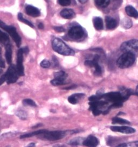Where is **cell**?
Here are the masks:
<instances>
[{
  "mask_svg": "<svg viewBox=\"0 0 138 147\" xmlns=\"http://www.w3.org/2000/svg\"><path fill=\"white\" fill-rule=\"evenodd\" d=\"M26 13L30 16L33 18L39 17L41 15L40 11L39 9L32 5H28L26 7Z\"/></svg>",
  "mask_w": 138,
  "mask_h": 147,
  "instance_id": "cell-13",
  "label": "cell"
},
{
  "mask_svg": "<svg viewBox=\"0 0 138 147\" xmlns=\"http://www.w3.org/2000/svg\"><path fill=\"white\" fill-rule=\"evenodd\" d=\"M5 66V62L3 59L2 58V57L0 56V67L1 68H4Z\"/></svg>",
  "mask_w": 138,
  "mask_h": 147,
  "instance_id": "cell-35",
  "label": "cell"
},
{
  "mask_svg": "<svg viewBox=\"0 0 138 147\" xmlns=\"http://www.w3.org/2000/svg\"><path fill=\"white\" fill-rule=\"evenodd\" d=\"M85 32L81 26H72L68 32V36L71 39L79 40L84 36Z\"/></svg>",
  "mask_w": 138,
  "mask_h": 147,
  "instance_id": "cell-7",
  "label": "cell"
},
{
  "mask_svg": "<svg viewBox=\"0 0 138 147\" xmlns=\"http://www.w3.org/2000/svg\"><path fill=\"white\" fill-rule=\"evenodd\" d=\"M39 29H43V28H44V25H43L42 23H39Z\"/></svg>",
  "mask_w": 138,
  "mask_h": 147,
  "instance_id": "cell-39",
  "label": "cell"
},
{
  "mask_svg": "<svg viewBox=\"0 0 138 147\" xmlns=\"http://www.w3.org/2000/svg\"><path fill=\"white\" fill-rule=\"evenodd\" d=\"M99 57L98 56H95L92 61H85V65L91 67L95 68V74L97 76H100L102 74V69L100 65L98 64V59Z\"/></svg>",
  "mask_w": 138,
  "mask_h": 147,
  "instance_id": "cell-9",
  "label": "cell"
},
{
  "mask_svg": "<svg viewBox=\"0 0 138 147\" xmlns=\"http://www.w3.org/2000/svg\"><path fill=\"white\" fill-rule=\"evenodd\" d=\"M112 121L113 123H118V124H121V125H129L130 124V122L127 120H124L123 119L119 118V117H114L112 119Z\"/></svg>",
  "mask_w": 138,
  "mask_h": 147,
  "instance_id": "cell-24",
  "label": "cell"
},
{
  "mask_svg": "<svg viewBox=\"0 0 138 147\" xmlns=\"http://www.w3.org/2000/svg\"><path fill=\"white\" fill-rule=\"evenodd\" d=\"M71 0H58V3L62 6H68L70 5Z\"/></svg>",
  "mask_w": 138,
  "mask_h": 147,
  "instance_id": "cell-32",
  "label": "cell"
},
{
  "mask_svg": "<svg viewBox=\"0 0 138 147\" xmlns=\"http://www.w3.org/2000/svg\"><path fill=\"white\" fill-rule=\"evenodd\" d=\"M136 93H137V94L138 95V85L137 87V89H136Z\"/></svg>",
  "mask_w": 138,
  "mask_h": 147,
  "instance_id": "cell-42",
  "label": "cell"
},
{
  "mask_svg": "<svg viewBox=\"0 0 138 147\" xmlns=\"http://www.w3.org/2000/svg\"><path fill=\"white\" fill-rule=\"evenodd\" d=\"M65 80H61L59 79H56L55 78L54 79L52 80L51 81V84L53 86H60V85H62L65 84Z\"/></svg>",
  "mask_w": 138,
  "mask_h": 147,
  "instance_id": "cell-28",
  "label": "cell"
},
{
  "mask_svg": "<svg viewBox=\"0 0 138 147\" xmlns=\"http://www.w3.org/2000/svg\"><path fill=\"white\" fill-rule=\"evenodd\" d=\"M83 138H73L69 142V144L70 145L72 146H77L81 144L82 143H83Z\"/></svg>",
  "mask_w": 138,
  "mask_h": 147,
  "instance_id": "cell-25",
  "label": "cell"
},
{
  "mask_svg": "<svg viewBox=\"0 0 138 147\" xmlns=\"http://www.w3.org/2000/svg\"><path fill=\"white\" fill-rule=\"evenodd\" d=\"M46 130H39L34 131L32 133H28V134H24V135H21L20 138H30V137L36 136V135H39L43 134L44 132L46 131Z\"/></svg>",
  "mask_w": 138,
  "mask_h": 147,
  "instance_id": "cell-20",
  "label": "cell"
},
{
  "mask_svg": "<svg viewBox=\"0 0 138 147\" xmlns=\"http://www.w3.org/2000/svg\"><path fill=\"white\" fill-rule=\"evenodd\" d=\"M53 147H66L64 145H60V144H57L55 146H53Z\"/></svg>",
  "mask_w": 138,
  "mask_h": 147,
  "instance_id": "cell-41",
  "label": "cell"
},
{
  "mask_svg": "<svg viewBox=\"0 0 138 147\" xmlns=\"http://www.w3.org/2000/svg\"><path fill=\"white\" fill-rule=\"evenodd\" d=\"M81 3H85L88 0H78Z\"/></svg>",
  "mask_w": 138,
  "mask_h": 147,
  "instance_id": "cell-40",
  "label": "cell"
},
{
  "mask_svg": "<svg viewBox=\"0 0 138 147\" xmlns=\"http://www.w3.org/2000/svg\"><path fill=\"white\" fill-rule=\"evenodd\" d=\"M66 134V131H51L46 130L43 134H41L43 138L50 141H56L63 138Z\"/></svg>",
  "mask_w": 138,
  "mask_h": 147,
  "instance_id": "cell-6",
  "label": "cell"
},
{
  "mask_svg": "<svg viewBox=\"0 0 138 147\" xmlns=\"http://www.w3.org/2000/svg\"><path fill=\"white\" fill-rule=\"evenodd\" d=\"M35 147V144L34 143H31L30 144H29L26 147Z\"/></svg>",
  "mask_w": 138,
  "mask_h": 147,
  "instance_id": "cell-38",
  "label": "cell"
},
{
  "mask_svg": "<svg viewBox=\"0 0 138 147\" xmlns=\"http://www.w3.org/2000/svg\"><path fill=\"white\" fill-rule=\"evenodd\" d=\"M101 98L110 104L111 108L120 107L122 106L123 102L127 100L120 92H110L102 94Z\"/></svg>",
  "mask_w": 138,
  "mask_h": 147,
  "instance_id": "cell-1",
  "label": "cell"
},
{
  "mask_svg": "<svg viewBox=\"0 0 138 147\" xmlns=\"http://www.w3.org/2000/svg\"><path fill=\"white\" fill-rule=\"evenodd\" d=\"M120 50L124 52H130L133 53L138 52V40L132 39L125 42L120 46Z\"/></svg>",
  "mask_w": 138,
  "mask_h": 147,
  "instance_id": "cell-5",
  "label": "cell"
},
{
  "mask_svg": "<svg viewBox=\"0 0 138 147\" xmlns=\"http://www.w3.org/2000/svg\"><path fill=\"white\" fill-rule=\"evenodd\" d=\"M22 50H23V52L25 54H27L28 52H29V49L28 47H24V48H22Z\"/></svg>",
  "mask_w": 138,
  "mask_h": 147,
  "instance_id": "cell-36",
  "label": "cell"
},
{
  "mask_svg": "<svg viewBox=\"0 0 138 147\" xmlns=\"http://www.w3.org/2000/svg\"><path fill=\"white\" fill-rule=\"evenodd\" d=\"M135 61V57L133 53L125 52L117 60L116 64L121 69L129 67L133 64Z\"/></svg>",
  "mask_w": 138,
  "mask_h": 147,
  "instance_id": "cell-3",
  "label": "cell"
},
{
  "mask_svg": "<svg viewBox=\"0 0 138 147\" xmlns=\"http://www.w3.org/2000/svg\"><path fill=\"white\" fill-rule=\"evenodd\" d=\"M111 130L114 132H119L124 134H132L135 132V130L133 128L127 126H112Z\"/></svg>",
  "mask_w": 138,
  "mask_h": 147,
  "instance_id": "cell-11",
  "label": "cell"
},
{
  "mask_svg": "<svg viewBox=\"0 0 138 147\" xmlns=\"http://www.w3.org/2000/svg\"><path fill=\"white\" fill-rule=\"evenodd\" d=\"M16 114L17 117L22 120H26L27 119L28 115L27 113L24 111H23L22 109H18L16 112Z\"/></svg>",
  "mask_w": 138,
  "mask_h": 147,
  "instance_id": "cell-27",
  "label": "cell"
},
{
  "mask_svg": "<svg viewBox=\"0 0 138 147\" xmlns=\"http://www.w3.org/2000/svg\"><path fill=\"white\" fill-rule=\"evenodd\" d=\"M125 11L126 12V13L129 16L135 18H138V11L132 6L131 5L127 6L125 8Z\"/></svg>",
  "mask_w": 138,
  "mask_h": 147,
  "instance_id": "cell-18",
  "label": "cell"
},
{
  "mask_svg": "<svg viewBox=\"0 0 138 147\" xmlns=\"http://www.w3.org/2000/svg\"><path fill=\"white\" fill-rule=\"evenodd\" d=\"M1 48H0V54H1Z\"/></svg>",
  "mask_w": 138,
  "mask_h": 147,
  "instance_id": "cell-43",
  "label": "cell"
},
{
  "mask_svg": "<svg viewBox=\"0 0 138 147\" xmlns=\"http://www.w3.org/2000/svg\"><path fill=\"white\" fill-rule=\"evenodd\" d=\"M93 26L95 29L97 30H101L103 29V22L101 18L95 17L93 20Z\"/></svg>",
  "mask_w": 138,
  "mask_h": 147,
  "instance_id": "cell-19",
  "label": "cell"
},
{
  "mask_svg": "<svg viewBox=\"0 0 138 147\" xmlns=\"http://www.w3.org/2000/svg\"><path fill=\"white\" fill-rule=\"evenodd\" d=\"M117 147H138V141L129 143H122L119 145Z\"/></svg>",
  "mask_w": 138,
  "mask_h": 147,
  "instance_id": "cell-29",
  "label": "cell"
},
{
  "mask_svg": "<svg viewBox=\"0 0 138 147\" xmlns=\"http://www.w3.org/2000/svg\"><path fill=\"white\" fill-rule=\"evenodd\" d=\"M0 28L6 31L11 36L14 42L16 43L17 47H20L21 44V38L17 33L16 28L12 26H8L6 25L4 22L0 21Z\"/></svg>",
  "mask_w": 138,
  "mask_h": 147,
  "instance_id": "cell-4",
  "label": "cell"
},
{
  "mask_svg": "<svg viewBox=\"0 0 138 147\" xmlns=\"http://www.w3.org/2000/svg\"><path fill=\"white\" fill-rule=\"evenodd\" d=\"M105 22L106 26L108 29H115L117 26L116 20L113 18H111L110 16H106L105 18Z\"/></svg>",
  "mask_w": 138,
  "mask_h": 147,
  "instance_id": "cell-15",
  "label": "cell"
},
{
  "mask_svg": "<svg viewBox=\"0 0 138 147\" xmlns=\"http://www.w3.org/2000/svg\"><path fill=\"white\" fill-rule=\"evenodd\" d=\"M85 96V94L83 93H76L73 95L70 96L68 98V101L70 104L75 105L77 104L79 100L82 99L83 97Z\"/></svg>",
  "mask_w": 138,
  "mask_h": 147,
  "instance_id": "cell-17",
  "label": "cell"
},
{
  "mask_svg": "<svg viewBox=\"0 0 138 147\" xmlns=\"http://www.w3.org/2000/svg\"><path fill=\"white\" fill-rule=\"evenodd\" d=\"M23 104L25 106H31V107H36L37 106V105L33 100L29 99L24 100L23 101Z\"/></svg>",
  "mask_w": 138,
  "mask_h": 147,
  "instance_id": "cell-30",
  "label": "cell"
},
{
  "mask_svg": "<svg viewBox=\"0 0 138 147\" xmlns=\"http://www.w3.org/2000/svg\"><path fill=\"white\" fill-rule=\"evenodd\" d=\"M6 80H7L6 76H5V74H4L2 77H0V86L2 84H3L5 82H6Z\"/></svg>",
  "mask_w": 138,
  "mask_h": 147,
  "instance_id": "cell-34",
  "label": "cell"
},
{
  "mask_svg": "<svg viewBox=\"0 0 138 147\" xmlns=\"http://www.w3.org/2000/svg\"><path fill=\"white\" fill-rule=\"evenodd\" d=\"M18 19L20 21L23 22L24 23L26 24V25H28V26H30L31 28H34V26L33 25V24H32L31 22H29L28 20H26L23 17V15L21 13H19L18 14Z\"/></svg>",
  "mask_w": 138,
  "mask_h": 147,
  "instance_id": "cell-26",
  "label": "cell"
},
{
  "mask_svg": "<svg viewBox=\"0 0 138 147\" xmlns=\"http://www.w3.org/2000/svg\"><path fill=\"white\" fill-rule=\"evenodd\" d=\"M12 46L10 44H8L5 45V58L8 64H11L12 62Z\"/></svg>",
  "mask_w": 138,
  "mask_h": 147,
  "instance_id": "cell-16",
  "label": "cell"
},
{
  "mask_svg": "<svg viewBox=\"0 0 138 147\" xmlns=\"http://www.w3.org/2000/svg\"><path fill=\"white\" fill-rule=\"evenodd\" d=\"M53 29L55 30L58 32H64L65 30L64 28H63L62 26H55L53 28Z\"/></svg>",
  "mask_w": 138,
  "mask_h": 147,
  "instance_id": "cell-33",
  "label": "cell"
},
{
  "mask_svg": "<svg viewBox=\"0 0 138 147\" xmlns=\"http://www.w3.org/2000/svg\"><path fill=\"white\" fill-rule=\"evenodd\" d=\"M0 42L6 45L9 42V38L8 35L0 30Z\"/></svg>",
  "mask_w": 138,
  "mask_h": 147,
  "instance_id": "cell-21",
  "label": "cell"
},
{
  "mask_svg": "<svg viewBox=\"0 0 138 147\" xmlns=\"http://www.w3.org/2000/svg\"><path fill=\"white\" fill-rule=\"evenodd\" d=\"M7 80L6 82L8 84H13L16 82L18 78L19 74L17 72L16 67L14 65H11L9 67L8 71L5 73Z\"/></svg>",
  "mask_w": 138,
  "mask_h": 147,
  "instance_id": "cell-8",
  "label": "cell"
},
{
  "mask_svg": "<svg viewBox=\"0 0 138 147\" xmlns=\"http://www.w3.org/2000/svg\"><path fill=\"white\" fill-rule=\"evenodd\" d=\"M23 54L24 53L23 52V50L22 49H20L18 53H17V72L19 76H23L24 75V67L23 65Z\"/></svg>",
  "mask_w": 138,
  "mask_h": 147,
  "instance_id": "cell-10",
  "label": "cell"
},
{
  "mask_svg": "<svg viewBox=\"0 0 138 147\" xmlns=\"http://www.w3.org/2000/svg\"><path fill=\"white\" fill-rule=\"evenodd\" d=\"M53 49L58 53L64 56H73L74 51L64 42L58 38H53L52 40Z\"/></svg>",
  "mask_w": 138,
  "mask_h": 147,
  "instance_id": "cell-2",
  "label": "cell"
},
{
  "mask_svg": "<svg viewBox=\"0 0 138 147\" xmlns=\"http://www.w3.org/2000/svg\"><path fill=\"white\" fill-rule=\"evenodd\" d=\"M40 65L41 66V67H42L43 68H48L50 66L51 63L49 61L46 60V59H44L43 61H42Z\"/></svg>",
  "mask_w": 138,
  "mask_h": 147,
  "instance_id": "cell-31",
  "label": "cell"
},
{
  "mask_svg": "<svg viewBox=\"0 0 138 147\" xmlns=\"http://www.w3.org/2000/svg\"><path fill=\"white\" fill-rule=\"evenodd\" d=\"M83 144L87 147H96L99 144V141L94 136L90 135L84 141Z\"/></svg>",
  "mask_w": 138,
  "mask_h": 147,
  "instance_id": "cell-12",
  "label": "cell"
},
{
  "mask_svg": "<svg viewBox=\"0 0 138 147\" xmlns=\"http://www.w3.org/2000/svg\"><path fill=\"white\" fill-rule=\"evenodd\" d=\"M110 3V0H95V3L100 8H105L108 7Z\"/></svg>",
  "mask_w": 138,
  "mask_h": 147,
  "instance_id": "cell-22",
  "label": "cell"
},
{
  "mask_svg": "<svg viewBox=\"0 0 138 147\" xmlns=\"http://www.w3.org/2000/svg\"><path fill=\"white\" fill-rule=\"evenodd\" d=\"M68 75L65 74V72L63 71H60L59 72H57L54 74V77L56 79H59L61 80H65L66 78L67 77Z\"/></svg>",
  "mask_w": 138,
  "mask_h": 147,
  "instance_id": "cell-23",
  "label": "cell"
},
{
  "mask_svg": "<svg viewBox=\"0 0 138 147\" xmlns=\"http://www.w3.org/2000/svg\"><path fill=\"white\" fill-rule=\"evenodd\" d=\"M60 15L65 19H72L74 18L76 14L72 9H64L61 11Z\"/></svg>",
  "mask_w": 138,
  "mask_h": 147,
  "instance_id": "cell-14",
  "label": "cell"
},
{
  "mask_svg": "<svg viewBox=\"0 0 138 147\" xmlns=\"http://www.w3.org/2000/svg\"><path fill=\"white\" fill-rule=\"evenodd\" d=\"M114 1H118V0H114Z\"/></svg>",
  "mask_w": 138,
  "mask_h": 147,
  "instance_id": "cell-45",
  "label": "cell"
},
{
  "mask_svg": "<svg viewBox=\"0 0 138 147\" xmlns=\"http://www.w3.org/2000/svg\"><path fill=\"white\" fill-rule=\"evenodd\" d=\"M1 72H2V71H1V70L0 69V74H1Z\"/></svg>",
  "mask_w": 138,
  "mask_h": 147,
  "instance_id": "cell-44",
  "label": "cell"
},
{
  "mask_svg": "<svg viewBox=\"0 0 138 147\" xmlns=\"http://www.w3.org/2000/svg\"><path fill=\"white\" fill-rule=\"evenodd\" d=\"M76 85H72V86H71L66 87V88H65V89H66V90H71V89L74 88H76Z\"/></svg>",
  "mask_w": 138,
  "mask_h": 147,
  "instance_id": "cell-37",
  "label": "cell"
}]
</instances>
